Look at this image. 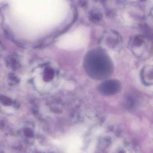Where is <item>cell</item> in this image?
<instances>
[{
  "instance_id": "6da1fadb",
  "label": "cell",
  "mask_w": 153,
  "mask_h": 153,
  "mask_svg": "<svg viewBox=\"0 0 153 153\" xmlns=\"http://www.w3.org/2000/svg\"><path fill=\"white\" fill-rule=\"evenodd\" d=\"M55 143L64 146L66 153H79L83 145L80 136L75 134L70 135L62 140L56 141Z\"/></svg>"
},
{
  "instance_id": "7a4b0ae2",
  "label": "cell",
  "mask_w": 153,
  "mask_h": 153,
  "mask_svg": "<svg viewBox=\"0 0 153 153\" xmlns=\"http://www.w3.org/2000/svg\"><path fill=\"white\" fill-rule=\"evenodd\" d=\"M103 18L102 13L98 10H94L90 12L89 14V19L94 22H99Z\"/></svg>"
},
{
  "instance_id": "3957f363",
  "label": "cell",
  "mask_w": 153,
  "mask_h": 153,
  "mask_svg": "<svg viewBox=\"0 0 153 153\" xmlns=\"http://www.w3.org/2000/svg\"><path fill=\"white\" fill-rule=\"evenodd\" d=\"M80 6H81L82 7H85L86 6V2H85V1L84 0H81L79 1Z\"/></svg>"
}]
</instances>
